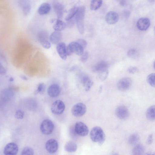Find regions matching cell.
I'll use <instances>...</instances> for the list:
<instances>
[{"mask_svg":"<svg viewBox=\"0 0 155 155\" xmlns=\"http://www.w3.org/2000/svg\"><path fill=\"white\" fill-rule=\"evenodd\" d=\"M18 5L21 8L23 14L27 16L31 10V5L30 0H18Z\"/></svg>","mask_w":155,"mask_h":155,"instance_id":"cell-13","label":"cell"},{"mask_svg":"<svg viewBox=\"0 0 155 155\" xmlns=\"http://www.w3.org/2000/svg\"><path fill=\"white\" fill-rule=\"evenodd\" d=\"M130 14V12L127 10H124L123 12V15L125 18H128Z\"/></svg>","mask_w":155,"mask_h":155,"instance_id":"cell-41","label":"cell"},{"mask_svg":"<svg viewBox=\"0 0 155 155\" xmlns=\"http://www.w3.org/2000/svg\"><path fill=\"white\" fill-rule=\"evenodd\" d=\"M144 151V148L143 146L140 144L135 145L132 150L133 155H140L143 154Z\"/></svg>","mask_w":155,"mask_h":155,"instance_id":"cell-25","label":"cell"},{"mask_svg":"<svg viewBox=\"0 0 155 155\" xmlns=\"http://www.w3.org/2000/svg\"><path fill=\"white\" fill-rule=\"evenodd\" d=\"M65 106L61 101L58 100L54 101L52 104L51 110L52 112L56 115L62 114L64 110Z\"/></svg>","mask_w":155,"mask_h":155,"instance_id":"cell-6","label":"cell"},{"mask_svg":"<svg viewBox=\"0 0 155 155\" xmlns=\"http://www.w3.org/2000/svg\"><path fill=\"white\" fill-rule=\"evenodd\" d=\"M85 8L84 6L78 7L76 14L75 20L77 28L79 33L83 34L84 31V20L85 16Z\"/></svg>","mask_w":155,"mask_h":155,"instance_id":"cell-2","label":"cell"},{"mask_svg":"<svg viewBox=\"0 0 155 155\" xmlns=\"http://www.w3.org/2000/svg\"><path fill=\"white\" fill-rule=\"evenodd\" d=\"M37 38L38 41L40 43L44 41L48 40V34L45 31H40L38 34Z\"/></svg>","mask_w":155,"mask_h":155,"instance_id":"cell-27","label":"cell"},{"mask_svg":"<svg viewBox=\"0 0 155 155\" xmlns=\"http://www.w3.org/2000/svg\"><path fill=\"white\" fill-rule=\"evenodd\" d=\"M153 141V135L152 134H150L147 140V143L148 145H150L152 143Z\"/></svg>","mask_w":155,"mask_h":155,"instance_id":"cell-42","label":"cell"},{"mask_svg":"<svg viewBox=\"0 0 155 155\" xmlns=\"http://www.w3.org/2000/svg\"><path fill=\"white\" fill-rule=\"evenodd\" d=\"M53 6L58 18L59 19L62 18L64 11V8L63 5L59 2L54 1L53 2Z\"/></svg>","mask_w":155,"mask_h":155,"instance_id":"cell-17","label":"cell"},{"mask_svg":"<svg viewBox=\"0 0 155 155\" xmlns=\"http://www.w3.org/2000/svg\"><path fill=\"white\" fill-rule=\"evenodd\" d=\"M21 77L22 79L24 80H28L27 78L25 76L21 75Z\"/></svg>","mask_w":155,"mask_h":155,"instance_id":"cell-45","label":"cell"},{"mask_svg":"<svg viewBox=\"0 0 155 155\" xmlns=\"http://www.w3.org/2000/svg\"><path fill=\"white\" fill-rule=\"evenodd\" d=\"M87 108L83 103H79L74 105L72 107L71 112L74 116L79 117L83 116L86 113Z\"/></svg>","mask_w":155,"mask_h":155,"instance_id":"cell-4","label":"cell"},{"mask_svg":"<svg viewBox=\"0 0 155 155\" xmlns=\"http://www.w3.org/2000/svg\"><path fill=\"white\" fill-rule=\"evenodd\" d=\"M66 26V24L65 22L59 19H58L55 20L53 28L55 31H60L64 30Z\"/></svg>","mask_w":155,"mask_h":155,"instance_id":"cell-23","label":"cell"},{"mask_svg":"<svg viewBox=\"0 0 155 155\" xmlns=\"http://www.w3.org/2000/svg\"><path fill=\"white\" fill-rule=\"evenodd\" d=\"M45 148L47 151L50 153H54L57 151L58 144L55 139H51L48 140L46 143Z\"/></svg>","mask_w":155,"mask_h":155,"instance_id":"cell-10","label":"cell"},{"mask_svg":"<svg viewBox=\"0 0 155 155\" xmlns=\"http://www.w3.org/2000/svg\"><path fill=\"white\" fill-rule=\"evenodd\" d=\"M42 46L46 49H49L51 47V44L48 40L44 41L40 43Z\"/></svg>","mask_w":155,"mask_h":155,"instance_id":"cell-38","label":"cell"},{"mask_svg":"<svg viewBox=\"0 0 155 155\" xmlns=\"http://www.w3.org/2000/svg\"><path fill=\"white\" fill-rule=\"evenodd\" d=\"M115 114L118 118L124 120L128 118L129 113L128 109L126 106L121 105L118 107L116 109Z\"/></svg>","mask_w":155,"mask_h":155,"instance_id":"cell-8","label":"cell"},{"mask_svg":"<svg viewBox=\"0 0 155 155\" xmlns=\"http://www.w3.org/2000/svg\"><path fill=\"white\" fill-rule=\"evenodd\" d=\"M120 4L121 5L124 6L126 5V1L125 0H121L120 2Z\"/></svg>","mask_w":155,"mask_h":155,"instance_id":"cell-44","label":"cell"},{"mask_svg":"<svg viewBox=\"0 0 155 155\" xmlns=\"http://www.w3.org/2000/svg\"><path fill=\"white\" fill-rule=\"evenodd\" d=\"M155 105H152L147 109L146 112V116L149 120L153 121L155 119Z\"/></svg>","mask_w":155,"mask_h":155,"instance_id":"cell-24","label":"cell"},{"mask_svg":"<svg viewBox=\"0 0 155 155\" xmlns=\"http://www.w3.org/2000/svg\"><path fill=\"white\" fill-rule=\"evenodd\" d=\"M147 81L152 87H154L155 86V74L152 73L149 74L147 77Z\"/></svg>","mask_w":155,"mask_h":155,"instance_id":"cell-32","label":"cell"},{"mask_svg":"<svg viewBox=\"0 0 155 155\" xmlns=\"http://www.w3.org/2000/svg\"><path fill=\"white\" fill-rule=\"evenodd\" d=\"M91 139L94 142H97L102 145L105 139V136L102 129L100 127L96 126L91 130L90 134Z\"/></svg>","mask_w":155,"mask_h":155,"instance_id":"cell-1","label":"cell"},{"mask_svg":"<svg viewBox=\"0 0 155 155\" xmlns=\"http://www.w3.org/2000/svg\"><path fill=\"white\" fill-rule=\"evenodd\" d=\"M64 148L66 151L68 152L72 153L76 151L77 146L75 142L72 141H69L66 143Z\"/></svg>","mask_w":155,"mask_h":155,"instance_id":"cell-22","label":"cell"},{"mask_svg":"<svg viewBox=\"0 0 155 155\" xmlns=\"http://www.w3.org/2000/svg\"><path fill=\"white\" fill-rule=\"evenodd\" d=\"M81 56L80 59V61L82 62H85L87 61L88 58V52L87 51L84 52Z\"/></svg>","mask_w":155,"mask_h":155,"instance_id":"cell-36","label":"cell"},{"mask_svg":"<svg viewBox=\"0 0 155 155\" xmlns=\"http://www.w3.org/2000/svg\"><path fill=\"white\" fill-rule=\"evenodd\" d=\"M51 8V7L50 4L47 3H44L39 6L38 10V12L40 15H45L49 12Z\"/></svg>","mask_w":155,"mask_h":155,"instance_id":"cell-21","label":"cell"},{"mask_svg":"<svg viewBox=\"0 0 155 155\" xmlns=\"http://www.w3.org/2000/svg\"><path fill=\"white\" fill-rule=\"evenodd\" d=\"M132 84L131 79L128 77H124L121 79L118 82L117 86L118 89L122 91H126L130 87Z\"/></svg>","mask_w":155,"mask_h":155,"instance_id":"cell-7","label":"cell"},{"mask_svg":"<svg viewBox=\"0 0 155 155\" xmlns=\"http://www.w3.org/2000/svg\"><path fill=\"white\" fill-rule=\"evenodd\" d=\"M57 51L61 59L65 60L67 58L66 46L63 42H59L56 46Z\"/></svg>","mask_w":155,"mask_h":155,"instance_id":"cell-15","label":"cell"},{"mask_svg":"<svg viewBox=\"0 0 155 155\" xmlns=\"http://www.w3.org/2000/svg\"><path fill=\"white\" fill-rule=\"evenodd\" d=\"M24 112L23 110H18L16 112L15 116V117L17 119H21L24 117Z\"/></svg>","mask_w":155,"mask_h":155,"instance_id":"cell-35","label":"cell"},{"mask_svg":"<svg viewBox=\"0 0 155 155\" xmlns=\"http://www.w3.org/2000/svg\"><path fill=\"white\" fill-rule=\"evenodd\" d=\"M150 2L151 3L154 2V0H149Z\"/></svg>","mask_w":155,"mask_h":155,"instance_id":"cell-46","label":"cell"},{"mask_svg":"<svg viewBox=\"0 0 155 155\" xmlns=\"http://www.w3.org/2000/svg\"><path fill=\"white\" fill-rule=\"evenodd\" d=\"M108 63L104 61L99 62L93 67V71L97 73L108 69Z\"/></svg>","mask_w":155,"mask_h":155,"instance_id":"cell-19","label":"cell"},{"mask_svg":"<svg viewBox=\"0 0 155 155\" xmlns=\"http://www.w3.org/2000/svg\"><path fill=\"white\" fill-rule=\"evenodd\" d=\"M68 46L73 53L77 55H81L84 53V48L76 42L70 43Z\"/></svg>","mask_w":155,"mask_h":155,"instance_id":"cell-11","label":"cell"},{"mask_svg":"<svg viewBox=\"0 0 155 155\" xmlns=\"http://www.w3.org/2000/svg\"><path fill=\"white\" fill-rule=\"evenodd\" d=\"M61 88L58 85L56 84L50 85L48 89V94L51 97H56L58 96L61 92Z\"/></svg>","mask_w":155,"mask_h":155,"instance_id":"cell-12","label":"cell"},{"mask_svg":"<svg viewBox=\"0 0 155 155\" xmlns=\"http://www.w3.org/2000/svg\"><path fill=\"white\" fill-rule=\"evenodd\" d=\"M119 16L115 12L110 11L107 13L105 16L106 22L109 24H114L117 22L119 20Z\"/></svg>","mask_w":155,"mask_h":155,"instance_id":"cell-16","label":"cell"},{"mask_svg":"<svg viewBox=\"0 0 155 155\" xmlns=\"http://www.w3.org/2000/svg\"><path fill=\"white\" fill-rule=\"evenodd\" d=\"M150 25L149 19L146 18H140L137 23V28L140 30L146 31L147 30Z\"/></svg>","mask_w":155,"mask_h":155,"instance_id":"cell-14","label":"cell"},{"mask_svg":"<svg viewBox=\"0 0 155 155\" xmlns=\"http://www.w3.org/2000/svg\"><path fill=\"white\" fill-rule=\"evenodd\" d=\"M84 49L86 47L87 45V42L85 40L82 39H79L76 41Z\"/></svg>","mask_w":155,"mask_h":155,"instance_id":"cell-37","label":"cell"},{"mask_svg":"<svg viewBox=\"0 0 155 155\" xmlns=\"http://www.w3.org/2000/svg\"><path fill=\"white\" fill-rule=\"evenodd\" d=\"M78 7H74L71 8L69 11V12L66 16L65 20L66 21H68L72 18L75 15L77 12Z\"/></svg>","mask_w":155,"mask_h":155,"instance_id":"cell-28","label":"cell"},{"mask_svg":"<svg viewBox=\"0 0 155 155\" xmlns=\"http://www.w3.org/2000/svg\"><path fill=\"white\" fill-rule=\"evenodd\" d=\"M127 71L129 73L134 74L138 71V68L135 66H131L128 68Z\"/></svg>","mask_w":155,"mask_h":155,"instance_id":"cell-39","label":"cell"},{"mask_svg":"<svg viewBox=\"0 0 155 155\" xmlns=\"http://www.w3.org/2000/svg\"><path fill=\"white\" fill-rule=\"evenodd\" d=\"M98 78L101 81H104L107 77L108 75V69L100 71L98 73Z\"/></svg>","mask_w":155,"mask_h":155,"instance_id":"cell-30","label":"cell"},{"mask_svg":"<svg viewBox=\"0 0 155 155\" xmlns=\"http://www.w3.org/2000/svg\"><path fill=\"white\" fill-rule=\"evenodd\" d=\"M74 130L77 134L82 137L86 136L89 132L87 126L85 124L81 121H78L76 123Z\"/></svg>","mask_w":155,"mask_h":155,"instance_id":"cell-5","label":"cell"},{"mask_svg":"<svg viewBox=\"0 0 155 155\" xmlns=\"http://www.w3.org/2000/svg\"><path fill=\"white\" fill-rule=\"evenodd\" d=\"M102 0H91L90 5L92 10H96L99 8L102 4Z\"/></svg>","mask_w":155,"mask_h":155,"instance_id":"cell-26","label":"cell"},{"mask_svg":"<svg viewBox=\"0 0 155 155\" xmlns=\"http://www.w3.org/2000/svg\"><path fill=\"white\" fill-rule=\"evenodd\" d=\"M81 82L86 91L90 90L93 84V81L87 76H84L82 77Z\"/></svg>","mask_w":155,"mask_h":155,"instance_id":"cell-20","label":"cell"},{"mask_svg":"<svg viewBox=\"0 0 155 155\" xmlns=\"http://www.w3.org/2000/svg\"><path fill=\"white\" fill-rule=\"evenodd\" d=\"M62 38V34L60 31H55L50 35L49 39L53 44H56L59 42Z\"/></svg>","mask_w":155,"mask_h":155,"instance_id":"cell-18","label":"cell"},{"mask_svg":"<svg viewBox=\"0 0 155 155\" xmlns=\"http://www.w3.org/2000/svg\"><path fill=\"white\" fill-rule=\"evenodd\" d=\"M33 150L30 147H25L22 150L21 154L22 155H33L34 154Z\"/></svg>","mask_w":155,"mask_h":155,"instance_id":"cell-33","label":"cell"},{"mask_svg":"<svg viewBox=\"0 0 155 155\" xmlns=\"http://www.w3.org/2000/svg\"><path fill=\"white\" fill-rule=\"evenodd\" d=\"M6 72L5 69L0 61V74L2 75H4L5 74Z\"/></svg>","mask_w":155,"mask_h":155,"instance_id":"cell-40","label":"cell"},{"mask_svg":"<svg viewBox=\"0 0 155 155\" xmlns=\"http://www.w3.org/2000/svg\"><path fill=\"white\" fill-rule=\"evenodd\" d=\"M54 128V125L51 120L46 119L41 122L40 129L42 134L45 135H49L53 132Z\"/></svg>","mask_w":155,"mask_h":155,"instance_id":"cell-3","label":"cell"},{"mask_svg":"<svg viewBox=\"0 0 155 155\" xmlns=\"http://www.w3.org/2000/svg\"><path fill=\"white\" fill-rule=\"evenodd\" d=\"M66 53L67 55L68 56H70L73 53L68 46L66 47Z\"/></svg>","mask_w":155,"mask_h":155,"instance_id":"cell-43","label":"cell"},{"mask_svg":"<svg viewBox=\"0 0 155 155\" xmlns=\"http://www.w3.org/2000/svg\"><path fill=\"white\" fill-rule=\"evenodd\" d=\"M139 139V136L137 134H134L129 137L128 142L130 144L134 145L138 143Z\"/></svg>","mask_w":155,"mask_h":155,"instance_id":"cell-29","label":"cell"},{"mask_svg":"<svg viewBox=\"0 0 155 155\" xmlns=\"http://www.w3.org/2000/svg\"><path fill=\"white\" fill-rule=\"evenodd\" d=\"M18 151L17 144L14 142H10L6 145L3 153L5 155H15L17 154Z\"/></svg>","mask_w":155,"mask_h":155,"instance_id":"cell-9","label":"cell"},{"mask_svg":"<svg viewBox=\"0 0 155 155\" xmlns=\"http://www.w3.org/2000/svg\"><path fill=\"white\" fill-rule=\"evenodd\" d=\"M46 85L45 84L43 83L39 84L37 88L34 92L35 95H36L38 94H43L45 89Z\"/></svg>","mask_w":155,"mask_h":155,"instance_id":"cell-31","label":"cell"},{"mask_svg":"<svg viewBox=\"0 0 155 155\" xmlns=\"http://www.w3.org/2000/svg\"><path fill=\"white\" fill-rule=\"evenodd\" d=\"M128 56L131 58H136L138 56V53L136 49H130L127 51Z\"/></svg>","mask_w":155,"mask_h":155,"instance_id":"cell-34","label":"cell"}]
</instances>
